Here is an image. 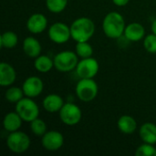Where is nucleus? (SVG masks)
<instances>
[{"mask_svg": "<svg viewBox=\"0 0 156 156\" xmlns=\"http://www.w3.org/2000/svg\"><path fill=\"white\" fill-rule=\"evenodd\" d=\"M126 27L124 17L118 12L108 13L102 21V29L104 34L112 39H119L123 36Z\"/></svg>", "mask_w": 156, "mask_h": 156, "instance_id": "1", "label": "nucleus"}, {"mask_svg": "<svg viewBox=\"0 0 156 156\" xmlns=\"http://www.w3.org/2000/svg\"><path fill=\"white\" fill-rule=\"evenodd\" d=\"M94 22L86 16H81L75 19L70 25L71 38L76 42L89 41L95 33Z\"/></svg>", "mask_w": 156, "mask_h": 156, "instance_id": "2", "label": "nucleus"}, {"mask_svg": "<svg viewBox=\"0 0 156 156\" xmlns=\"http://www.w3.org/2000/svg\"><path fill=\"white\" fill-rule=\"evenodd\" d=\"M54 68L60 72H70L76 69L79 63V56L71 50H63L58 52L53 58Z\"/></svg>", "mask_w": 156, "mask_h": 156, "instance_id": "3", "label": "nucleus"}, {"mask_svg": "<svg viewBox=\"0 0 156 156\" xmlns=\"http://www.w3.org/2000/svg\"><path fill=\"white\" fill-rule=\"evenodd\" d=\"M75 92L80 101L90 102L96 99L99 87L93 79H80L76 85Z\"/></svg>", "mask_w": 156, "mask_h": 156, "instance_id": "4", "label": "nucleus"}, {"mask_svg": "<svg viewBox=\"0 0 156 156\" xmlns=\"http://www.w3.org/2000/svg\"><path fill=\"white\" fill-rule=\"evenodd\" d=\"M31 142L29 136L20 131L9 133L6 138V146L14 154H23L30 147Z\"/></svg>", "mask_w": 156, "mask_h": 156, "instance_id": "5", "label": "nucleus"}, {"mask_svg": "<svg viewBox=\"0 0 156 156\" xmlns=\"http://www.w3.org/2000/svg\"><path fill=\"white\" fill-rule=\"evenodd\" d=\"M16 112L26 122H31L39 116V108L32 98H23L16 103Z\"/></svg>", "mask_w": 156, "mask_h": 156, "instance_id": "6", "label": "nucleus"}, {"mask_svg": "<svg viewBox=\"0 0 156 156\" xmlns=\"http://www.w3.org/2000/svg\"><path fill=\"white\" fill-rule=\"evenodd\" d=\"M58 113L61 122L68 126L78 124L82 118V112L80 108L72 102H66Z\"/></svg>", "mask_w": 156, "mask_h": 156, "instance_id": "7", "label": "nucleus"}, {"mask_svg": "<svg viewBox=\"0 0 156 156\" xmlns=\"http://www.w3.org/2000/svg\"><path fill=\"white\" fill-rule=\"evenodd\" d=\"M99 69L100 65L98 60L92 57H90L81 58L79 61L75 70L80 79H94V77L98 74Z\"/></svg>", "mask_w": 156, "mask_h": 156, "instance_id": "8", "label": "nucleus"}, {"mask_svg": "<svg viewBox=\"0 0 156 156\" xmlns=\"http://www.w3.org/2000/svg\"><path fill=\"white\" fill-rule=\"evenodd\" d=\"M49 39L56 44H64L71 37L70 27L63 22L53 23L48 31Z\"/></svg>", "mask_w": 156, "mask_h": 156, "instance_id": "9", "label": "nucleus"}, {"mask_svg": "<svg viewBox=\"0 0 156 156\" xmlns=\"http://www.w3.org/2000/svg\"><path fill=\"white\" fill-rule=\"evenodd\" d=\"M41 144L48 152L58 151L64 144V136L60 132L48 131L41 137Z\"/></svg>", "mask_w": 156, "mask_h": 156, "instance_id": "10", "label": "nucleus"}, {"mask_svg": "<svg viewBox=\"0 0 156 156\" xmlns=\"http://www.w3.org/2000/svg\"><path fill=\"white\" fill-rule=\"evenodd\" d=\"M22 90L26 97L36 98L42 93L44 90V83L40 78L37 76H30L23 82Z\"/></svg>", "mask_w": 156, "mask_h": 156, "instance_id": "11", "label": "nucleus"}, {"mask_svg": "<svg viewBox=\"0 0 156 156\" xmlns=\"http://www.w3.org/2000/svg\"><path fill=\"white\" fill-rule=\"evenodd\" d=\"M26 26L30 33L40 34L48 27V18L41 13H35L28 17Z\"/></svg>", "mask_w": 156, "mask_h": 156, "instance_id": "12", "label": "nucleus"}, {"mask_svg": "<svg viewBox=\"0 0 156 156\" xmlns=\"http://www.w3.org/2000/svg\"><path fill=\"white\" fill-rule=\"evenodd\" d=\"M123 37L130 42H138L145 37V28L138 22H133L126 25Z\"/></svg>", "mask_w": 156, "mask_h": 156, "instance_id": "13", "label": "nucleus"}, {"mask_svg": "<svg viewBox=\"0 0 156 156\" xmlns=\"http://www.w3.org/2000/svg\"><path fill=\"white\" fill-rule=\"evenodd\" d=\"M16 80V72L13 66L6 62L0 64V85L2 87L12 86Z\"/></svg>", "mask_w": 156, "mask_h": 156, "instance_id": "14", "label": "nucleus"}, {"mask_svg": "<svg viewBox=\"0 0 156 156\" xmlns=\"http://www.w3.org/2000/svg\"><path fill=\"white\" fill-rule=\"evenodd\" d=\"M64 104H65V102H64V100L62 99V97L58 94H54V93L47 95L42 101V105H43V108L45 109V111H47L48 112H50V113L58 112Z\"/></svg>", "mask_w": 156, "mask_h": 156, "instance_id": "15", "label": "nucleus"}, {"mask_svg": "<svg viewBox=\"0 0 156 156\" xmlns=\"http://www.w3.org/2000/svg\"><path fill=\"white\" fill-rule=\"evenodd\" d=\"M24 53L32 58H36L41 54L42 47L40 42L34 37H27L23 41Z\"/></svg>", "mask_w": 156, "mask_h": 156, "instance_id": "16", "label": "nucleus"}, {"mask_svg": "<svg viewBox=\"0 0 156 156\" xmlns=\"http://www.w3.org/2000/svg\"><path fill=\"white\" fill-rule=\"evenodd\" d=\"M23 122L24 121L16 112H10L5 115L3 119V126L6 132L13 133L20 129Z\"/></svg>", "mask_w": 156, "mask_h": 156, "instance_id": "17", "label": "nucleus"}, {"mask_svg": "<svg viewBox=\"0 0 156 156\" xmlns=\"http://www.w3.org/2000/svg\"><path fill=\"white\" fill-rule=\"evenodd\" d=\"M139 134L144 143L156 144V124L153 122L144 123L139 130Z\"/></svg>", "mask_w": 156, "mask_h": 156, "instance_id": "18", "label": "nucleus"}, {"mask_svg": "<svg viewBox=\"0 0 156 156\" xmlns=\"http://www.w3.org/2000/svg\"><path fill=\"white\" fill-rule=\"evenodd\" d=\"M119 131L124 134H132L137 129V122L130 115H122L117 122Z\"/></svg>", "mask_w": 156, "mask_h": 156, "instance_id": "19", "label": "nucleus"}, {"mask_svg": "<svg viewBox=\"0 0 156 156\" xmlns=\"http://www.w3.org/2000/svg\"><path fill=\"white\" fill-rule=\"evenodd\" d=\"M54 67V60L47 55H39L34 60V68L40 73L49 72Z\"/></svg>", "mask_w": 156, "mask_h": 156, "instance_id": "20", "label": "nucleus"}, {"mask_svg": "<svg viewBox=\"0 0 156 156\" xmlns=\"http://www.w3.org/2000/svg\"><path fill=\"white\" fill-rule=\"evenodd\" d=\"M18 43V37L13 31H5L1 35L0 44L4 48H14Z\"/></svg>", "mask_w": 156, "mask_h": 156, "instance_id": "21", "label": "nucleus"}, {"mask_svg": "<svg viewBox=\"0 0 156 156\" xmlns=\"http://www.w3.org/2000/svg\"><path fill=\"white\" fill-rule=\"evenodd\" d=\"M25 94L22 88L12 86L8 88L5 93V98L7 101L11 103H17L20 100L24 98Z\"/></svg>", "mask_w": 156, "mask_h": 156, "instance_id": "22", "label": "nucleus"}, {"mask_svg": "<svg viewBox=\"0 0 156 156\" xmlns=\"http://www.w3.org/2000/svg\"><path fill=\"white\" fill-rule=\"evenodd\" d=\"M75 52L80 58H86L92 57L93 54V48L89 43V41H83V42H77Z\"/></svg>", "mask_w": 156, "mask_h": 156, "instance_id": "23", "label": "nucleus"}, {"mask_svg": "<svg viewBox=\"0 0 156 156\" xmlns=\"http://www.w3.org/2000/svg\"><path fill=\"white\" fill-rule=\"evenodd\" d=\"M68 1L69 0H46V6L51 13L58 14L66 9Z\"/></svg>", "mask_w": 156, "mask_h": 156, "instance_id": "24", "label": "nucleus"}, {"mask_svg": "<svg viewBox=\"0 0 156 156\" xmlns=\"http://www.w3.org/2000/svg\"><path fill=\"white\" fill-rule=\"evenodd\" d=\"M30 130L35 136L42 137L47 133V124L43 120L37 118L30 122Z\"/></svg>", "mask_w": 156, "mask_h": 156, "instance_id": "25", "label": "nucleus"}, {"mask_svg": "<svg viewBox=\"0 0 156 156\" xmlns=\"http://www.w3.org/2000/svg\"><path fill=\"white\" fill-rule=\"evenodd\" d=\"M136 156H156V148L154 144L144 143L135 151Z\"/></svg>", "mask_w": 156, "mask_h": 156, "instance_id": "26", "label": "nucleus"}, {"mask_svg": "<svg viewBox=\"0 0 156 156\" xmlns=\"http://www.w3.org/2000/svg\"><path fill=\"white\" fill-rule=\"evenodd\" d=\"M144 49L151 53V54H156V35L152 33L144 38Z\"/></svg>", "mask_w": 156, "mask_h": 156, "instance_id": "27", "label": "nucleus"}, {"mask_svg": "<svg viewBox=\"0 0 156 156\" xmlns=\"http://www.w3.org/2000/svg\"><path fill=\"white\" fill-rule=\"evenodd\" d=\"M129 2H130V0H112V3H113L115 5L120 6V7L125 6L126 5L129 4Z\"/></svg>", "mask_w": 156, "mask_h": 156, "instance_id": "28", "label": "nucleus"}, {"mask_svg": "<svg viewBox=\"0 0 156 156\" xmlns=\"http://www.w3.org/2000/svg\"><path fill=\"white\" fill-rule=\"evenodd\" d=\"M151 29H152V32L156 35V19L153 21V23L151 25Z\"/></svg>", "mask_w": 156, "mask_h": 156, "instance_id": "29", "label": "nucleus"}]
</instances>
